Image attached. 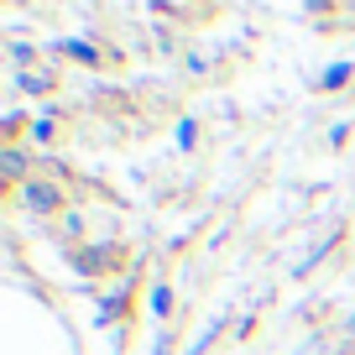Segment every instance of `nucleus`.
I'll list each match as a JSON object with an SVG mask.
<instances>
[{
	"label": "nucleus",
	"instance_id": "1",
	"mask_svg": "<svg viewBox=\"0 0 355 355\" xmlns=\"http://www.w3.org/2000/svg\"><path fill=\"white\" fill-rule=\"evenodd\" d=\"M26 204H32V209H53L58 193H53V189H26Z\"/></svg>",
	"mask_w": 355,
	"mask_h": 355
}]
</instances>
